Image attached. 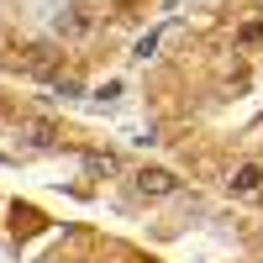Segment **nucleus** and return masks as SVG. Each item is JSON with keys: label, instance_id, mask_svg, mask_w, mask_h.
<instances>
[{"label": "nucleus", "instance_id": "1", "mask_svg": "<svg viewBox=\"0 0 263 263\" xmlns=\"http://www.w3.org/2000/svg\"><path fill=\"white\" fill-rule=\"evenodd\" d=\"M21 69L32 79H42V84H58L63 79V48L58 42H27L21 48Z\"/></svg>", "mask_w": 263, "mask_h": 263}, {"label": "nucleus", "instance_id": "2", "mask_svg": "<svg viewBox=\"0 0 263 263\" xmlns=\"http://www.w3.org/2000/svg\"><path fill=\"white\" fill-rule=\"evenodd\" d=\"M132 184H137L142 200H168V195H179V174L158 168V163H142L137 174H132Z\"/></svg>", "mask_w": 263, "mask_h": 263}, {"label": "nucleus", "instance_id": "3", "mask_svg": "<svg viewBox=\"0 0 263 263\" xmlns=\"http://www.w3.org/2000/svg\"><path fill=\"white\" fill-rule=\"evenodd\" d=\"M53 32L63 37V42H79V37H90L95 32V16H90V6H79V0H69L58 16H53Z\"/></svg>", "mask_w": 263, "mask_h": 263}, {"label": "nucleus", "instance_id": "4", "mask_svg": "<svg viewBox=\"0 0 263 263\" xmlns=\"http://www.w3.org/2000/svg\"><path fill=\"white\" fill-rule=\"evenodd\" d=\"M227 184H232V195H258V184H263V168H258V163H242V168H237Z\"/></svg>", "mask_w": 263, "mask_h": 263}, {"label": "nucleus", "instance_id": "5", "mask_svg": "<svg viewBox=\"0 0 263 263\" xmlns=\"http://www.w3.org/2000/svg\"><path fill=\"white\" fill-rule=\"evenodd\" d=\"M116 168H121L116 153H84V174H90V179H111Z\"/></svg>", "mask_w": 263, "mask_h": 263}, {"label": "nucleus", "instance_id": "6", "mask_svg": "<svg viewBox=\"0 0 263 263\" xmlns=\"http://www.w3.org/2000/svg\"><path fill=\"white\" fill-rule=\"evenodd\" d=\"M53 137H58V132H53L48 121H32V126H27V142H32V147H53Z\"/></svg>", "mask_w": 263, "mask_h": 263}, {"label": "nucleus", "instance_id": "7", "mask_svg": "<svg viewBox=\"0 0 263 263\" xmlns=\"http://www.w3.org/2000/svg\"><path fill=\"white\" fill-rule=\"evenodd\" d=\"M158 42H163V32H147V37L137 42V48H132V58H142V63H147V58H153V48H158Z\"/></svg>", "mask_w": 263, "mask_h": 263}, {"label": "nucleus", "instance_id": "8", "mask_svg": "<svg viewBox=\"0 0 263 263\" xmlns=\"http://www.w3.org/2000/svg\"><path fill=\"white\" fill-rule=\"evenodd\" d=\"M258 37H263V27H258V21H248V27H242V32H237V42H242V48H253V42H258Z\"/></svg>", "mask_w": 263, "mask_h": 263}]
</instances>
